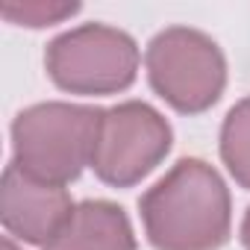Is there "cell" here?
<instances>
[{
  "label": "cell",
  "mask_w": 250,
  "mask_h": 250,
  "mask_svg": "<svg viewBox=\"0 0 250 250\" xmlns=\"http://www.w3.org/2000/svg\"><path fill=\"white\" fill-rule=\"evenodd\" d=\"M103 109L47 100L27 106L12 121V162L50 186L74 183L83 168H91Z\"/></svg>",
  "instance_id": "2"
},
{
  "label": "cell",
  "mask_w": 250,
  "mask_h": 250,
  "mask_svg": "<svg viewBox=\"0 0 250 250\" xmlns=\"http://www.w3.org/2000/svg\"><path fill=\"white\" fill-rule=\"evenodd\" d=\"M171 124L145 100H127L103 109L91 171L100 183L130 188L142 183L171 153Z\"/></svg>",
  "instance_id": "5"
},
{
  "label": "cell",
  "mask_w": 250,
  "mask_h": 250,
  "mask_svg": "<svg viewBox=\"0 0 250 250\" xmlns=\"http://www.w3.org/2000/svg\"><path fill=\"white\" fill-rule=\"evenodd\" d=\"M238 238H241L244 250H250V206H247V212H244V218H241V229H238Z\"/></svg>",
  "instance_id": "10"
},
{
  "label": "cell",
  "mask_w": 250,
  "mask_h": 250,
  "mask_svg": "<svg viewBox=\"0 0 250 250\" xmlns=\"http://www.w3.org/2000/svg\"><path fill=\"white\" fill-rule=\"evenodd\" d=\"M77 12L80 3H68V0H3L0 3V15L9 24L30 27V30L62 24Z\"/></svg>",
  "instance_id": "9"
},
{
  "label": "cell",
  "mask_w": 250,
  "mask_h": 250,
  "mask_svg": "<svg viewBox=\"0 0 250 250\" xmlns=\"http://www.w3.org/2000/svg\"><path fill=\"white\" fill-rule=\"evenodd\" d=\"M42 250H136V232L118 203L83 200Z\"/></svg>",
  "instance_id": "7"
},
{
  "label": "cell",
  "mask_w": 250,
  "mask_h": 250,
  "mask_svg": "<svg viewBox=\"0 0 250 250\" xmlns=\"http://www.w3.org/2000/svg\"><path fill=\"white\" fill-rule=\"evenodd\" d=\"M147 241L156 250H221L232 229L224 177L203 159H180L139 200Z\"/></svg>",
  "instance_id": "1"
},
{
  "label": "cell",
  "mask_w": 250,
  "mask_h": 250,
  "mask_svg": "<svg viewBox=\"0 0 250 250\" xmlns=\"http://www.w3.org/2000/svg\"><path fill=\"white\" fill-rule=\"evenodd\" d=\"M150 88L180 115H203L227 88L218 42L194 27H165L145 50Z\"/></svg>",
  "instance_id": "3"
},
{
  "label": "cell",
  "mask_w": 250,
  "mask_h": 250,
  "mask_svg": "<svg viewBox=\"0 0 250 250\" xmlns=\"http://www.w3.org/2000/svg\"><path fill=\"white\" fill-rule=\"evenodd\" d=\"M74 200L65 186L42 183L24 174L15 162L6 165L0 183V221L9 238L27 244H47L74 212Z\"/></svg>",
  "instance_id": "6"
},
{
  "label": "cell",
  "mask_w": 250,
  "mask_h": 250,
  "mask_svg": "<svg viewBox=\"0 0 250 250\" xmlns=\"http://www.w3.org/2000/svg\"><path fill=\"white\" fill-rule=\"evenodd\" d=\"M221 159L229 177L250 191V94L238 100L221 124Z\"/></svg>",
  "instance_id": "8"
},
{
  "label": "cell",
  "mask_w": 250,
  "mask_h": 250,
  "mask_svg": "<svg viewBox=\"0 0 250 250\" xmlns=\"http://www.w3.org/2000/svg\"><path fill=\"white\" fill-rule=\"evenodd\" d=\"M139 44L109 24H83L56 36L44 50V68L68 94H118L139 77Z\"/></svg>",
  "instance_id": "4"
},
{
  "label": "cell",
  "mask_w": 250,
  "mask_h": 250,
  "mask_svg": "<svg viewBox=\"0 0 250 250\" xmlns=\"http://www.w3.org/2000/svg\"><path fill=\"white\" fill-rule=\"evenodd\" d=\"M3 250H21V247L15 244V238H9V235H6V238H3Z\"/></svg>",
  "instance_id": "11"
}]
</instances>
